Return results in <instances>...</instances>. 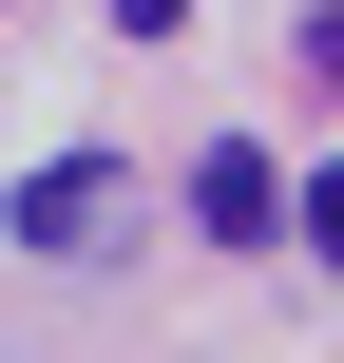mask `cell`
Wrapping results in <instances>:
<instances>
[{"label":"cell","instance_id":"obj_2","mask_svg":"<svg viewBox=\"0 0 344 363\" xmlns=\"http://www.w3.org/2000/svg\"><path fill=\"white\" fill-rule=\"evenodd\" d=\"M192 230H211V249H268V230H287V172H268V153H192Z\"/></svg>","mask_w":344,"mask_h":363},{"label":"cell","instance_id":"obj_1","mask_svg":"<svg viewBox=\"0 0 344 363\" xmlns=\"http://www.w3.org/2000/svg\"><path fill=\"white\" fill-rule=\"evenodd\" d=\"M115 230H134V153H57V172H19V191H0V249H38V268L115 249Z\"/></svg>","mask_w":344,"mask_h":363},{"label":"cell","instance_id":"obj_3","mask_svg":"<svg viewBox=\"0 0 344 363\" xmlns=\"http://www.w3.org/2000/svg\"><path fill=\"white\" fill-rule=\"evenodd\" d=\"M306 249H344V172H306Z\"/></svg>","mask_w":344,"mask_h":363}]
</instances>
